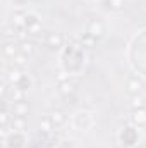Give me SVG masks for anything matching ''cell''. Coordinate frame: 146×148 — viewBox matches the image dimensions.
<instances>
[{"mask_svg":"<svg viewBox=\"0 0 146 148\" xmlns=\"http://www.w3.org/2000/svg\"><path fill=\"white\" fill-rule=\"evenodd\" d=\"M12 64L14 66H19V67L24 66L26 64V55H14L12 57Z\"/></svg>","mask_w":146,"mask_h":148,"instance_id":"3","label":"cell"},{"mask_svg":"<svg viewBox=\"0 0 146 148\" xmlns=\"http://www.w3.org/2000/svg\"><path fill=\"white\" fill-rule=\"evenodd\" d=\"M50 129V122L48 121H43V131H48Z\"/></svg>","mask_w":146,"mask_h":148,"instance_id":"13","label":"cell"},{"mask_svg":"<svg viewBox=\"0 0 146 148\" xmlns=\"http://www.w3.org/2000/svg\"><path fill=\"white\" fill-rule=\"evenodd\" d=\"M14 112H16V115H21V117H23V114L28 112V103H24V102H16Z\"/></svg>","mask_w":146,"mask_h":148,"instance_id":"2","label":"cell"},{"mask_svg":"<svg viewBox=\"0 0 146 148\" xmlns=\"http://www.w3.org/2000/svg\"><path fill=\"white\" fill-rule=\"evenodd\" d=\"M9 79H10V83H17L19 79H23V76L19 71H10L9 73Z\"/></svg>","mask_w":146,"mask_h":148,"instance_id":"7","label":"cell"},{"mask_svg":"<svg viewBox=\"0 0 146 148\" xmlns=\"http://www.w3.org/2000/svg\"><path fill=\"white\" fill-rule=\"evenodd\" d=\"M129 88H131V91H138V90L141 88V83H139L138 79H131V81H129Z\"/></svg>","mask_w":146,"mask_h":148,"instance_id":"9","label":"cell"},{"mask_svg":"<svg viewBox=\"0 0 146 148\" xmlns=\"http://www.w3.org/2000/svg\"><path fill=\"white\" fill-rule=\"evenodd\" d=\"M3 52H5V55L14 57V55H16V45H14V43H7L5 48H3Z\"/></svg>","mask_w":146,"mask_h":148,"instance_id":"4","label":"cell"},{"mask_svg":"<svg viewBox=\"0 0 146 148\" xmlns=\"http://www.w3.org/2000/svg\"><path fill=\"white\" fill-rule=\"evenodd\" d=\"M60 41H62V38L59 36V35H50V40H48L50 45H53V47H60Z\"/></svg>","mask_w":146,"mask_h":148,"instance_id":"8","label":"cell"},{"mask_svg":"<svg viewBox=\"0 0 146 148\" xmlns=\"http://www.w3.org/2000/svg\"><path fill=\"white\" fill-rule=\"evenodd\" d=\"M12 127H17V129H21V127H24V119L19 115V117H14L12 119Z\"/></svg>","mask_w":146,"mask_h":148,"instance_id":"6","label":"cell"},{"mask_svg":"<svg viewBox=\"0 0 146 148\" xmlns=\"http://www.w3.org/2000/svg\"><path fill=\"white\" fill-rule=\"evenodd\" d=\"M120 5H122V0H113V7L115 9H119Z\"/></svg>","mask_w":146,"mask_h":148,"instance_id":"15","label":"cell"},{"mask_svg":"<svg viewBox=\"0 0 146 148\" xmlns=\"http://www.w3.org/2000/svg\"><path fill=\"white\" fill-rule=\"evenodd\" d=\"M35 52V43L33 41H23L21 43V53L23 55H29Z\"/></svg>","mask_w":146,"mask_h":148,"instance_id":"1","label":"cell"},{"mask_svg":"<svg viewBox=\"0 0 146 148\" xmlns=\"http://www.w3.org/2000/svg\"><path fill=\"white\" fill-rule=\"evenodd\" d=\"M65 77H67V76H65V73H60V76H59V79H60V81H64Z\"/></svg>","mask_w":146,"mask_h":148,"instance_id":"16","label":"cell"},{"mask_svg":"<svg viewBox=\"0 0 146 148\" xmlns=\"http://www.w3.org/2000/svg\"><path fill=\"white\" fill-rule=\"evenodd\" d=\"M132 105H134V107H143V105H145V100H143L141 97H134V102H132Z\"/></svg>","mask_w":146,"mask_h":148,"instance_id":"11","label":"cell"},{"mask_svg":"<svg viewBox=\"0 0 146 148\" xmlns=\"http://www.w3.org/2000/svg\"><path fill=\"white\" fill-rule=\"evenodd\" d=\"M60 91H62L64 95H67V93H72V91H74V84H72V83H62V88H60Z\"/></svg>","mask_w":146,"mask_h":148,"instance_id":"5","label":"cell"},{"mask_svg":"<svg viewBox=\"0 0 146 148\" xmlns=\"http://www.w3.org/2000/svg\"><path fill=\"white\" fill-rule=\"evenodd\" d=\"M55 121H57L59 124L64 121V117H62V114H60V112H55V114H53V122H55Z\"/></svg>","mask_w":146,"mask_h":148,"instance_id":"12","label":"cell"},{"mask_svg":"<svg viewBox=\"0 0 146 148\" xmlns=\"http://www.w3.org/2000/svg\"><path fill=\"white\" fill-rule=\"evenodd\" d=\"M12 24H17V26H23V24H26V21L23 19V16H21V14H16V16H14V21H12Z\"/></svg>","mask_w":146,"mask_h":148,"instance_id":"10","label":"cell"},{"mask_svg":"<svg viewBox=\"0 0 146 148\" xmlns=\"http://www.w3.org/2000/svg\"><path fill=\"white\" fill-rule=\"evenodd\" d=\"M7 121H9V114H7V112H3V117H2V122H3V124H7Z\"/></svg>","mask_w":146,"mask_h":148,"instance_id":"14","label":"cell"}]
</instances>
